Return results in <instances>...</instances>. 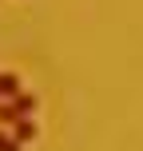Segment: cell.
<instances>
[{
    "mask_svg": "<svg viewBox=\"0 0 143 151\" xmlns=\"http://www.w3.org/2000/svg\"><path fill=\"white\" fill-rule=\"evenodd\" d=\"M20 80H16V76L12 72H0V99H16V96H20Z\"/></svg>",
    "mask_w": 143,
    "mask_h": 151,
    "instance_id": "obj_1",
    "label": "cell"
},
{
    "mask_svg": "<svg viewBox=\"0 0 143 151\" xmlns=\"http://www.w3.org/2000/svg\"><path fill=\"white\" fill-rule=\"evenodd\" d=\"M12 135L20 139V143H28V139L36 135V123H32V115H20V119L12 123Z\"/></svg>",
    "mask_w": 143,
    "mask_h": 151,
    "instance_id": "obj_2",
    "label": "cell"
},
{
    "mask_svg": "<svg viewBox=\"0 0 143 151\" xmlns=\"http://www.w3.org/2000/svg\"><path fill=\"white\" fill-rule=\"evenodd\" d=\"M12 104L20 107V115H32V111H36V96H32V91H20V96H16Z\"/></svg>",
    "mask_w": 143,
    "mask_h": 151,
    "instance_id": "obj_3",
    "label": "cell"
},
{
    "mask_svg": "<svg viewBox=\"0 0 143 151\" xmlns=\"http://www.w3.org/2000/svg\"><path fill=\"white\" fill-rule=\"evenodd\" d=\"M20 119V107L12 104V99H4V104H0V123H16Z\"/></svg>",
    "mask_w": 143,
    "mask_h": 151,
    "instance_id": "obj_4",
    "label": "cell"
},
{
    "mask_svg": "<svg viewBox=\"0 0 143 151\" xmlns=\"http://www.w3.org/2000/svg\"><path fill=\"white\" fill-rule=\"evenodd\" d=\"M0 151H20V139H16V135H4V131H0Z\"/></svg>",
    "mask_w": 143,
    "mask_h": 151,
    "instance_id": "obj_5",
    "label": "cell"
},
{
    "mask_svg": "<svg viewBox=\"0 0 143 151\" xmlns=\"http://www.w3.org/2000/svg\"><path fill=\"white\" fill-rule=\"evenodd\" d=\"M0 104H4V99H0Z\"/></svg>",
    "mask_w": 143,
    "mask_h": 151,
    "instance_id": "obj_6",
    "label": "cell"
}]
</instances>
